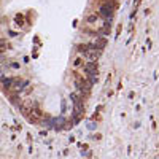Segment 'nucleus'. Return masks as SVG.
<instances>
[{
  "label": "nucleus",
  "instance_id": "obj_1",
  "mask_svg": "<svg viewBox=\"0 0 159 159\" xmlns=\"http://www.w3.org/2000/svg\"><path fill=\"white\" fill-rule=\"evenodd\" d=\"M113 8H115L113 3H103V5L100 6V13L108 19V18H112V16H113Z\"/></svg>",
  "mask_w": 159,
  "mask_h": 159
},
{
  "label": "nucleus",
  "instance_id": "obj_2",
  "mask_svg": "<svg viewBox=\"0 0 159 159\" xmlns=\"http://www.w3.org/2000/svg\"><path fill=\"white\" fill-rule=\"evenodd\" d=\"M27 85L26 81H22V80H19V78H11V85H10V88H13L15 91H21L24 86Z\"/></svg>",
  "mask_w": 159,
  "mask_h": 159
},
{
  "label": "nucleus",
  "instance_id": "obj_3",
  "mask_svg": "<svg viewBox=\"0 0 159 159\" xmlns=\"http://www.w3.org/2000/svg\"><path fill=\"white\" fill-rule=\"evenodd\" d=\"M85 72L89 75H95L97 73V64H95V62H88L85 65Z\"/></svg>",
  "mask_w": 159,
  "mask_h": 159
},
{
  "label": "nucleus",
  "instance_id": "obj_4",
  "mask_svg": "<svg viewBox=\"0 0 159 159\" xmlns=\"http://www.w3.org/2000/svg\"><path fill=\"white\" fill-rule=\"evenodd\" d=\"M16 22H18L19 26H22V24H24V21H22V16H21V15H18V16H16Z\"/></svg>",
  "mask_w": 159,
  "mask_h": 159
},
{
  "label": "nucleus",
  "instance_id": "obj_5",
  "mask_svg": "<svg viewBox=\"0 0 159 159\" xmlns=\"http://www.w3.org/2000/svg\"><path fill=\"white\" fill-rule=\"evenodd\" d=\"M97 21V16H89L88 18V22H95Z\"/></svg>",
  "mask_w": 159,
  "mask_h": 159
},
{
  "label": "nucleus",
  "instance_id": "obj_6",
  "mask_svg": "<svg viewBox=\"0 0 159 159\" xmlns=\"http://www.w3.org/2000/svg\"><path fill=\"white\" fill-rule=\"evenodd\" d=\"M80 64H81V59H77V60H75V65H77V67H78Z\"/></svg>",
  "mask_w": 159,
  "mask_h": 159
},
{
  "label": "nucleus",
  "instance_id": "obj_7",
  "mask_svg": "<svg viewBox=\"0 0 159 159\" xmlns=\"http://www.w3.org/2000/svg\"><path fill=\"white\" fill-rule=\"evenodd\" d=\"M2 45H5V43H3V41H2V40H0V46H2Z\"/></svg>",
  "mask_w": 159,
  "mask_h": 159
}]
</instances>
